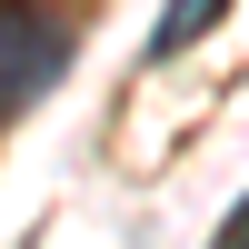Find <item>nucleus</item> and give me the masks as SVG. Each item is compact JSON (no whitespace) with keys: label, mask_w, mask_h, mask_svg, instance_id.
Here are the masks:
<instances>
[{"label":"nucleus","mask_w":249,"mask_h":249,"mask_svg":"<svg viewBox=\"0 0 249 249\" xmlns=\"http://www.w3.org/2000/svg\"><path fill=\"white\" fill-rule=\"evenodd\" d=\"M80 30L50 0H0V120H20L30 100H50V80L70 70Z\"/></svg>","instance_id":"nucleus-1"},{"label":"nucleus","mask_w":249,"mask_h":249,"mask_svg":"<svg viewBox=\"0 0 249 249\" xmlns=\"http://www.w3.org/2000/svg\"><path fill=\"white\" fill-rule=\"evenodd\" d=\"M219 20H230V0H170V10H160V30H150V60H179V50H199Z\"/></svg>","instance_id":"nucleus-2"},{"label":"nucleus","mask_w":249,"mask_h":249,"mask_svg":"<svg viewBox=\"0 0 249 249\" xmlns=\"http://www.w3.org/2000/svg\"><path fill=\"white\" fill-rule=\"evenodd\" d=\"M210 249H249V190L230 199V219H219V230H210Z\"/></svg>","instance_id":"nucleus-3"}]
</instances>
